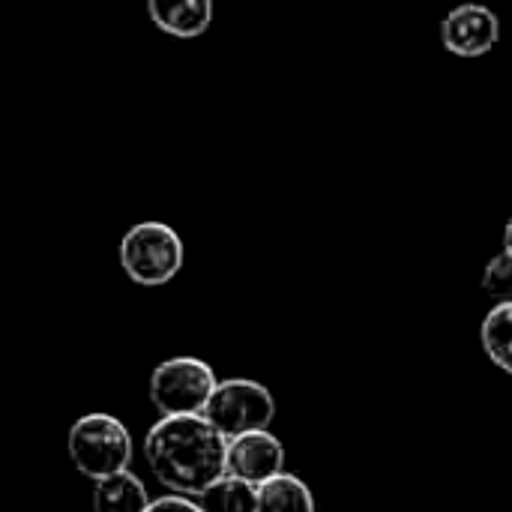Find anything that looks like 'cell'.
I'll return each instance as SVG.
<instances>
[{"label":"cell","instance_id":"6da1fadb","mask_svg":"<svg viewBox=\"0 0 512 512\" xmlns=\"http://www.w3.org/2000/svg\"><path fill=\"white\" fill-rule=\"evenodd\" d=\"M144 459L168 492L201 498L228 474V438L204 414L162 417L144 438Z\"/></svg>","mask_w":512,"mask_h":512},{"label":"cell","instance_id":"7a4b0ae2","mask_svg":"<svg viewBox=\"0 0 512 512\" xmlns=\"http://www.w3.org/2000/svg\"><path fill=\"white\" fill-rule=\"evenodd\" d=\"M69 459L93 483L129 471L132 435L111 414H84L69 429Z\"/></svg>","mask_w":512,"mask_h":512},{"label":"cell","instance_id":"3957f363","mask_svg":"<svg viewBox=\"0 0 512 512\" xmlns=\"http://www.w3.org/2000/svg\"><path fill=\"white\" fill-rule=\"evenodd\" d=\"M120 267L135 285H168L183 267V240L165 222H138L120 240Z\"/></svg>","mask_w":512,"mask_h":512},{"label":"cell","instance_id":"277c9868","mask_svg":"<svg viewBox=\"0 0 512 512\" xmlns=\"http://www.w3.org/2000/svg\"><path fill=\"white\" fill-rule=\"evenodd\" d=\"M216 372L198 357H171L150 375V402L162 417L204 414L216 393Z\"/></svg>","mask_w":512,"mask_h":512},{"label":"cell","instance_id":"5b68a950","mask_svg":"<svg viewBox=\"0 0 512 512\" xmlns=\"http://www.w3.org/2000/svg\"><path fill=\"white\" fill-rule=\"evenodd\" d=\"M204 417L231 441V438H240L249 432L270 429V423L276 417V399L258 381L228 378V381H219Z\"/></svg>","mask_w":512,"mask_h":512},{"label":"cell","instance_id":"8992f818","mask_svg":"<svg viewBox=\"0 0 512 512\" xmlns=\"http://www.w3.org/2000/svg\"><path fill=\"white\" fill-rule=\"evenodd\" d=\"M501 39V21L495 9L483 3H459L441 21V42L456 57H483Z\"/></svg>","mask_w":512,"mask_h":512},{"label":"cell","instance_id":"52a82bcc","mask_svg":"<svg viewBox=\"0 0 512 512\" xmlns=\"http://www.w3.org/2000/svg\"><path fill=\"white\" fill-rule=\"evenodd\" d=\"M285 468V447L267 429L228 441V474L252 486H264Z\"/></svg>","mask_w":512,"mask_h":512},{"label":"cell","instance_id":"ba28073f","mask_svg":"<svg viewBox=\"0 0 512 512\" xmlns=\"http://www.w3.org/2000/svg\"><path fill=\"white\" fill-rule=\"evenodd\" d=\"M153 24L177 39H195L213 24V0H147Z\"/></svg>","mask_w":512,"mask_h":512},{"label":"cell","instance_id":"9c48e42d","mask_svg":"<svg viewBox=\"0 0 512 512\" xmlns=\"http://www.w3.org/2000/svg\"><path fill=\"white\" fill-rule=\"evenodd\" d=\"M147 507H150L147 489L132 471H120L105 480H96L93 512H147Z\"/></svg>","mask_w":512,"mask_h":512},{"label":"cell","instance_id":"30bf717a","mask_svg":"<svg viewBox=\"0 0 512 512\" xmlns=\"http://www.w3.org/2000/svg\"><path fill=\"white\" fill-rule=\"evenodd\" d=\"M258 512H315V498L300 477L282 471L258 486Z\"/></svg>","mask_w":512,"mask_h":512},{"label":"cell","instance_id":"8fae6325","mask_svg":"<svg viewBox=\"0 0 512 512\" xmlns=\"http://www.w3.org/2000/svg\"><path fill=\"white\" fill-rule=\"evenodd\" d=\"M480 339L483 348L489 354V360L512 375V300H501L483 321L480 327Z\"/></svg>","mask_w":512,"mask_h":512},{"label":"cell","instance_id":"7c38bea8","mask_svg":"<svg viewBox=\"0 0 512 512\" xmlns=\"http://www.w3.org/2000/svg\"><path fill=\"white\" fill-rule=\"evenodd\" d=\"M198 504L204 512H258V486L225 474L198 498Z\"/></svg>","mask_w":512,"mask_h":512},{"label":"cell","instance_id":"4fadbf2b","mask_svg":"<svg viewBox=\"0 0 512 512\" xmlns=\"http://www.w3.org/2000/svg\"><path fill=\"white\" fill-rule=\"evenodd\" d=\"M483 288L495 300H512V252H498L483 273Z\"/></svg>","mask_w":512,"mask_h":512},{"label":"cell","instance_id":"5bb4252c","mask_svg":"<svg viewBox=\"0 0 512 512\" xmlns=\"http://www.w3.org/2000/svg\"><path fill=\"white\" fill-rule=\"evenodd\" d=\"M147 512H204V507L198 504V498H189V495H162L150 501Z\"/></svg>","mask_w":512,"mask_h":512},{"label":"cell","instance_id":"9a60e30c","mask_svg":"<svg viewBox=\"0 0 512 512\" xmlns=\"http://www.w3.org/2000/svg\"><path fill=\"white\" fill-rule=\"evenodd\" d=\"M504 249L512 252V219L507 222V228H504Z\"/></svg>","mask_w":512,"mask_h":512}]
</instances>
